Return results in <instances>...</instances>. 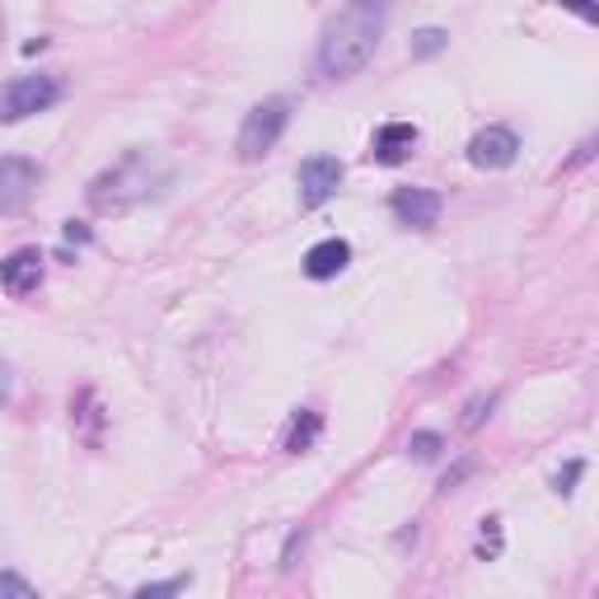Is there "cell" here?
Returning a JSON list of instances; mask_svg holds the SVG:
<instances>
[{"label": "cell", "mask_w": 599, "mask_h": 599, "mask_svg": "<svg viewBox=\"0 0 599 599\" xmlns=\"http://www.w3.org/2000/svg\"><path fill=\"white\" fill-rule=\"evenodd\" d=\"M492 403H496L492 393H473L469 403H464V427H469V431H473V427H483V417L492 412Z\"/></svg>", "instance_id": "cell-15"}, {"label": "cell", "mask_w": 599, "mask_h": 599, "mask_svg": "<svg viewBox=\"0 0 599 599\" xmlns=\"http://www.w3.org/2000/svg\"><path fill=\"white\" fill-rule=\"evenodd\" d=\"M477 553H483V557L502 553V521H496V515H487V521H483V534H477Z\"/></svg>", "instance_id": "cell-14"}, {"label": "cell", "mask_w": 599, "mask_h": 599, "mask_svg": "<svg viewBox=\"0 0 599 599\" xmlns=\"http://www.w3.org/2000/svg\"><path fill=\"white\" fill-rule=\"evenodd\" d=\"M581 473H586V464H581V459H571V464H567L563 473H557V483H553V492H557V496H571V492H576L571 483H576V477H581Z\"/></svg>", "instance_id": "cell-18"}, {"label": "cell", "mask_w": 599, "mask_h": 599, "mask_svg": "<svg viewBox=\"0 0 599 599\" xmlns=\"http://www.w3.org/2000/svg\"><path fill=\"white\" fill-rule=\"evenodd\" d=\"M62 98V80L56 75H19L0 90V123H24L33 113H48Z\"/></svg>", "instance_id": "cell-4"}, {"label": "cell", "mask_w": 599, "mask_h": 599, "mask_svg": "<svg viewBox=\"0 0 599 599\" xmlns=\"http://www.w3.org/2000/svg\"><path fill=\"white\" fill-rule=\"evenodd\" d=\"M188 590V576H174V581H159V586H141V599H155V595H178Z\"/></svg>", "instance_id": "cell-19"}, {"label": "cell", "mask_w": 599, "mask_h": 599, "mask_svg": "<svg viewBox=\"0 0 599 599\" xmlns=\"http://www.w3.org/2000/svg\"><path fill=\"white\" fill-rule=\"evenodd\" d=\"M66 239H75V244H85L90 230H85V225H75V221H66Z\"/></svg>", "instance_id": "cell-21"}, {"label": "cell", "mask_w": 599, "mask_h": 599, "mask_svg": "<svg viewBox=\"0 0 599 599\" xmlns=\"http://www.w3.org/2000/svg\"><path fill=\"white\" fill-rule=\"evenodd\" d=\"M408 450H412L417 459H435V454L445 450V441H441V435H435V431H417L412 441H408Z\"/></svg>", "instance_id": "cell-16"}, {"label": "cell", "mask_w": 599, "mask_h": 599, "mask_svg": "<svg viewBox=\"0 0 599 599\" xmlns=\"http://www.w3.org/2000/svg\"><path fill=\"white\" fill-rule=\"evenodd\" d=\"M291 113H295V98H291V94H272V98H263L258 108H249L244 127H239V159H244V165L263 159L276 141H282Z\"/></svg>", "instance_id": "cell-3"}, {"label": "cell", "mask_w": 599, "mask_h": 599, "mask_svg": "<svg viewBox=\"0 0 599 599\" xmlns=\"http://www.w3.org/2000/svg\"><path fill=\"white\" fill-rule=\"evenodd\" d=\"M393 216H398V225H408V230H431L435 221H441V197H435L431 188H398L393 192Z\"/></svg>", "instance_id": "cell-8"}, {"label": "cell", "mask_w": 599, "mask_h": 599, "mask_svg": "<svg viewBox=\"0 0 599 599\" xmlns=\"http://www.w3.org/2000/svg\"><path fill=\"white\" fill-rule=\"evenodd\" d=\"M445 48H450V33L445 29H417L412 33V56H417V62H427V56L445 52Z\"/></svg>", "instance_id": "cell-13"}, {"label": "cell", "mask_w": 599, "mask_h": 599, "mask_svg": "<svg viewBox=\"0 0 599 599\" xmlns=\"http://www.w3.org/2000/svg\"><path fill=\"white\" fill-rule=\"evenodd\" d=\"M563 6H571L576 14L586 19V24H595V19H599V6H595V0H563Z\"/></svg>", "instance_id": "cell-20"}, {"label": "cell", "mask_w": 599, "mask_h": 599, "mask_svg": "<svg viewBox=\"0 0 599 599\" xmlns=\"http://www.w3.org/2000/svg\"><path fill=\"white\" fill-rule=\"evenodd\" d=\"M38 165L24 155H0V216H14L33 202L38 192Z\"/></svg>", "instance_id": "cell-5"}, {"label": "cell", "mask_w": 599, "mask_h": 599, "mask_svg": "<svg viewBox=\"0 0 599 599\" xmlns=\"http://www.w3.org/2000/svg\"><path fill=\"white\" fill-rule=\"evenodd\" d=\"M0 286H6L10 295H33L38 286H43V253L38 249L10 253L6 263H0Z\"/></svg>", "instance_id": "cell-10"}, {"label": "cell", "mask_w": 599, "mask_h": 599, "mask_svg": "<svg viewBox=\"0 0 599 599\" xmlns=\"http://www.w3.org/2000/svg\"><path fill=\"white\" fill-rule=\"evenodd\" d=\"M385 29H389V0H347L324 24V38H318V71L328 80L361 75Z\"/></svg>", "instance_id": "cell-1"}, {"label": "cell", "mask_w": 599, "mask_h": 599, "mask_svg": "<svg viewBox=\"0 0 599 599\" xmlns=\"http://www.w3.org/2000/svg\"><path fill=\"white\" fill-rule=\"evenodd\" d=\"M0 595H10V599H33V581H24V576H14V571H0Z\"/></svg>", "instance_id": "cell-17"}, {"label": "cell", "mask_w": 599, "mask_h": 599, "mask_svg": "<svg viewBox=\"0 0 599 599\" xmlns=\"http://www.w3.org/2000/svg\"><path fill=\"white\" fill-rule=\"evenodd\" d=\"M174 178L169 159L155 155V150H132L127 159H117L113 169H104L90 183V207L98 216H113V211H127L136 202H146V197H155L159 188H165Z\"/></svg>", "instance_id": "cell-2"}, {"label": "cell", "mask_w": 599, "mask_h": 599, "mask_svg": "<svg viewBox=\"0 0 599 599\" xmlns=\"http://www.w3.org/2000/svg\"><path fill=\"white\" fill-rule=\"evenodd\" d=\"M318 431H324V417H318L314 408H300L295 422H291V431H286V450H291V454H305V450L318 441Z\"/></svg>", "instance_id": "cell-12"}, {"label": "cell", "mask_w": 599, "mask_h": 599, "mask_svg": "<svg viewBox=\"0 0 599 599\" xmlns=\"http://www.w3.org/2000/svg\"><path fill=\"white\" fill-rule=\"evenodd\" d=\"M6 398H10V366L0 361V403H6Z\"/></svg>", "instance_id": "cell-22"}, {"label": "cell", "mask_w": 599, "mask_h": 599, "mask_svg": "<svg viewBox=\"0 0 599 599\" xmlns=\"http://www.w3.org/2000/svg\"><path fill=\"white\" fill-rule=\"evenodd\" d=\"M515 155H521V136L502 123L483 127L469 141V165H477V169H506V165H515Z\"/></svg>", "instance_id": "cell-7"}, {"label": "cell", "mask_w": 599, "mask_h": 599, "mask_svg": "<svg viewBox=\"0 0 599 599\" xmlns=\"http://www.w3.org/2000/svg\"><path fill=\"white\" fill-rule=\"evenodd\" d=\"M417 141H422V132H417L412 123H385L370 136V159L375 165H403V159L417 150Z\"/></svg>", "instance_id": "cell-9"}, {"label": "cell", "mask_w": 599, "mask_h": 599, "mask_svg": "<svg viewBox=\"0 0 599 599\" xmlns=\"http://www.w3.org/2000/svg\"><path fill=\"white\" fill-rule=\"evenodd\" d=\"M0 38H6V19H0Z\"/></svg>", "instance_id": "cell-23"}, {"label": "cell", "mask_w": 599, "mask_h": 599, "mask_svg": "<svg viewBox=\"0 0 599 599\" xmlns=\"http://www.w3.org/2000/svg\"><path fill=\"white\" fill-rule=\"evenodd\" d=\"M347 263H351L347 239H318V244L305 253V276L309 282H333L337 272H347Z\"/></svg>", "instance_id": "cell-11"}, {"label": "cell", "mask_w": 599, "mask_h": 599, "mask_svg": "<svg viewBox=\"0 0 599 599\" xmlns=\"http://www.w3.org/2000/svg\"><path fill=\"white\" fill-rule=\"evenodd\" d=\"M343 159H337V155H309L305 159V165H300V207H324L328 202V197L337 192V188H343Z\"/></svg>", "instance_id": "cell-6"}]
</instances>
